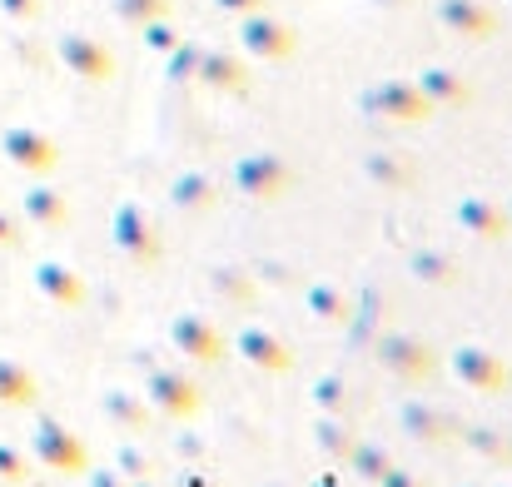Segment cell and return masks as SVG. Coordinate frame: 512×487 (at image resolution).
Instances as JSON below:
<instances>
[{"mask_svg": "<svg viewBox=\"0 0 512 487\" xmlns=\"http://www.w3.org/2000/svg\"><path fill=\"white\" fill-rule=\"evenodd\" d=\"M373 353H378V368L388 378L408 383V388L413 383H428L438 373V348L428 338H418V333H383Z\"/></svg>", "mask_w": 512, "mask_h": 487, "instance_id": "6da1fadb", "label": "cell"}, {"mask_svg": "<svg viewBox=\"0 0 512 487\" xmlns=\"http://www.w3.org/2000/svg\"><path fill=\"white\" fill-rule=\"evenodd\" d=\"M448 368H453V378H458L463 388H473V393H488V398L512 393V368L503 363V353H493V348H483V343H458V348L448 353Z\"/></svg>", "mask_w": 512, "mask_h": 487, "instance_id": "7a4b0ae2", "label": "cell"}, {"mask_svg": "<svg viewBox=\"0 0 512 487\" xmlns=\"http://www.w3.org/2000/svg\"><path fill=\"white\" fill-rule=\"evenodd\" d=\"M145 403L170 418V423H189L199 408H204V388L184 373V368H150L145 378Z\"/></svg>", "mask_w": 512, "mask_h": 487, "instance_id": "3957f363", "label": "cell"}, {"mask_svg": "<svg viewBox=\"0 0 512 487\" xmlns=\"http://www.w3.org/2000/svg\"><path fill=\"white\" fill-rule=\"evenodd\" d=\"M35 458L50 468V473H65V478H80L85 468H90V453H85V443L70 433V428H60L55 418H40L35 423Z\"/></svg>", "mask_w": 512, "mask_h": 487, "instance_id": "277c9868", "label": "cell"}, {"mask_svg": "<svg viewBox=\"0 0 512 487\" xmlns=\"http://www.w3.org/2000/svg\"><path fill=\"white\" fill-rule=\"evenodd\" d=\"M398 423H403V433H408L413 443H423V448H448V443H458V433H463V423H458L448 408L418 403V398L398 408Z\"/></svg>", "mask_w": 512, "mask_h": 487, "instance_id": "5b68a950", "label": "cell"}, {"mask_svg": "<svg viewBox=\"0 0 512 487\" xmlns=\"http://www.w3.org/2000/svg\"><path fill=\"white\" fill-rule=\"evenodd\" d=\"M234 353H239L249 368H259V373H289V368H294V348L264 324H244L239 328Z\"/></svg>", "mask_w": 512, "mask_h": 487, "instance_id": "8992f818", "label": "cell"}, {"mask_svg": "<svg viewBox=\"0 0 512 487\" xmlns=\"http://www.w3.org/2000/svg\"><path fill=\"white\" fill-rule=\"evenodd\" d=\"M170 343L189 363H204V368L224 358V333L209 324V319H199V314H179L170 324Z\"/></svg>", "mask_w": 512, "mask_h": 487, "instance_id": "52a82bcc", "label": "cell"}, {"mask_svg": "<svg viewBox=\"0 0 512 487\" xmlns=\"http://www.w3.org/2000/svg\"><path fill=\"white\" fill-rule=\"evenodd\" d=\"M115 249H120L125 264H135V269L160 264V239H155V229H150V219H145L140 209H120V219H115Z\"/></svg>", "mask_w": 512, "mask_h": 487, "instance_id": "ba28073f", "label": "cell"}, {"mask_svg": "<svg viewBox=\"0 0 512 487\" xmlns=\"http://www.w3.org/2000/svg\"><path fill=\"white\" fill-rule=\"evenodd\" d=\"M100 413H105V423H115L120 433H150V428H155V408H150L140 393H130V388H105V393H100Z\"/></svg>", "mask_w": 512, "mask_h": 487, "instance_id": "9c48e42d", "label": "cell"}, {"mask_svg": "<svg viewBox=\"0 0 512 487\" xmlns=\"http://www.w3.org/2000/svg\"><path fill=\"white\" fill-rule=\"evenodd\" d=\"M35 289H40L45 304H55V309H65V314L85 304V279H80L75 269H65V264H40V269H35Z\"/></svg>", "mask_w": 512, "mask_h": 487, "instance_id": "30bf717a", "label": "cell"}, {"mask_svg": "<svg viewBox=\"0 0 512 487\" xmlns=\"http://www.w3.org/2000/svg\"><path fill=\"white\" fill-rule=\"evenodd\" d=\"M314 443H319V453L329 458V463H348V453L358 448V423L348 418V413H324L319 423H314Z\"/></svg>", "mask_w": 512, "mask_h": 487, "instance_id": "8fae6325", "label": "cell"}, {"mask_svg": "<svg viewBox=\"0 0 512 487\" xmlns=\"http://www.w3.org/2000/svg\"><path fill=\"white\" fill-rule=\"evenodd\" d=\"M304 309H309V319H319L329 328H343L353 319V299L343 294L339 284H309L304 289Z\"/></svg>", "mask_w": 512, "mask_h": 487, "instance_id": "7c38bea8", "label": "cell"}, {"mask_svg": "<svg viewBox=\"0 0 512 487\" xmlns=\"http://www.w3.org/2000/svg\"><path fill=\"white\" fill-rule=\"evenodd\" d=\"M458 443H463L468 453H478L483 463H493V468H512V438L503 433V428L473 423V428H463V433H458Z\"/></svg>", "mask_w": 512, "mask_h": 487, "instance_id": "4fadbf2b", "label": "cell"}, {"mask_svg": "<svg viewBox=\"0 0 512 487\" xmlns=\"http://www.w3.org/2000/svg\"><path fill=\"white\" fill-rule=\"evenodd\" d=\"M408 269H413V279L428 284V289H458V279H463L458 259H453V254H438V249H418V254L408 259Z\"/></svg>", "mask_w": 512, "mask_h": 487, "instance_id": "5bb4252c", "label": "cell"}, {"mask_svg": "<svg viewBox=\"0 0 512 487\" xmlns=\"http://www.w3.org/2000/svg\"><path fill=\"white\" fill-rule=\"evenodd\" d=\"M458 219H463L468 234H478V239H488V244L508 239V214H503L498 204H488V199H468V204L458 209Z\"/></svg>", "mask_w": 512, "mask_h": 487, "instance_id": "9a60e30c", "label": "cell"}, {"mask_svg": "<svg viewBox=\"0 0 512 487\" xmlns=\"http://www.w3.org/2000/svg\"><path fill=\"white\" fill-rule=\"evenodd\" d=\"M239 184H244V194H254V199H279L284 184H289V174L274 160H249L239 169Z\"/></svg>", "mask_w": 512, "mask_h": 487, "instance_id": "2e32d148", "label": "cell"}, {"mask_svg": "<svg viewBox=\"0 0 512 487\" xmlns=\"http://www.w3.org/2000/svg\"><path fill=\"white\" fill-rule=\"evenodd\" d=\"M35 398H40L35 373L20 368V363H5V358H0V403H5V408H30Z\"/></svg>", "mask_w": 512, "mask_h": 487, "instance_id": "e0dca14e", "label": "cell"}, {"mask_svg": "<svg viewBox=\"0 0 512 487\" xmlns=\"http://www.w3.org/2000/svg\"><path fill=\"white\" fill-rule=\"evenodd\" d=\"M348 473H358L363 483H378L388 468H393V453L383 448V443H368V438H358V448L348 453V463H343Z\"/></svg>", "mask_w": 512, "mask_h": 487, "instance_id": "ac0fdd59", "label": "cell"}, {"mask_svg": "<svg viewBox=\"0 0 512 487\" xmlns=\"http://www.w3.org/2000/svg\"><path fill=\"white\" fill-rule=\"evenodd\" d=\"M314 408L319 413H353V388L343 383L339 373H324L314 383Z\"/></svg>", "mask_w": 512, "mask_h": 487, "instance_id": "d6986e66", "label": "cell"}, {"mask_svg": "<svg viewBox=\"0 0 512 487\" xmlns=\"http://www.w3.org/2000/svg\"><path fill=\"white\" fill-rule=\"evenodd\" d=\"M125 483H135V478H155L160 473V463L140 448V443H125V448H115V463H110Z\"/></svg>", "mask_w": 512, "mask_h": 487, "instance_id": "ffe728a7", "label": "cell"}, {"mask_svg": "<svg viewBox=\"0 0 512 487\" xmlns=\"http://www.w3.org/2000/svg\"><path fill=\"white\" fill-rule=\"evenodd\" d=\"M224 304H249L254 299V284H249V274L244 269H214V284H209Z\"/></svg>", "mask_w": 512, "mask_h": 487, "instance_id": "44dd1931", "label": "cell"}, {"mask_svg": "<svg viewBox=\"0 0 512 487\" xmlns=\"http://www.w3.org/2000/svg\"><path fill=\"white\" fill-rule=\"evenodd\" d=\"M30 214H35L40 224H65V219H70L65 199H60V194H50V189H40V194L30 199Z\"/></svg>", "mask_w": 512, "mask_h": 487, "instance_id": "7402d4cb", "label": "cell"}, {"mask_svg": "<svg viewBox=\"0 0 512 487\" xmlns=\"http://www.w3.org/2000/svg\"><path fill=\"white\" fill-rule=\"evenodd\" d=\"M174 199H179L184 209H204V204H209V184H204V179H179V184H174Z\"/></svg>", "mask_w": 512, "mask_h": 487, "instance_id": "603a6c76", "label": "cell"}, {"mask_svg": "<svg viewBox=\"0 0 512 487\" xmlns=\"http://www.w3.org/2000/svg\"><path fill=\"white\" fill-rule=\"evenodd\" d=\"M0 478H5V483H25V478H30V463H25V453H15V448H0Z\"/></svg>", "mask_w": 512, "mask_h": 487, "instance_id": "cb8c5ba5", "label": "cell"}, {"mask_svg": "<svg viewBox=\"0 0 512 487\" xmlns=\"http://www.w3.org/2000/svg\"><path fill=\"white\" fill-rule=\"evenodd\" d=\"M378 487H428V483H423L418 473H408V468H398V463H393V468L378 478Z\"/></svg>", "mask_w": 512, "mask_h": 487, "instance_id": "d4e9b609", "label": "cell"}, {"mask_svg": "<svg viewBox=\"0 0 512 487\" xmlns=\"http://www.w3.org/2000/svg\"><path fill=\"white\" fill-rule=\"evenodd\" d=\"M85 487H130L115 468H85Z\"/></svg>", "mask_w": 512, "mask_h": 487, "instance_id": "484cf974", "label": "cell"}, {"mask_svg": "<svg viewBox=\"0 0 512 487\" xmlns=\"http://www.w3.org/2000/svg\"><path fill=\"white\" fill-rule=\"evenodd\" d=\"M179 487H219L209 473H199V468H184V478H179Z\"/></svg>", "mask_w": 512, "mask_h": 487, "instance_id": "4316f807", "label": "cell"}, {"mask_svg": "<svg viewBox=\"0 0 512 487\" xmlns=\"http://www.w3.org/2000/svg\"><path fill=\"white\" fill-rule=\"evenodd\" d=\"M388 105H393L398 115H413V110H418V105H413V95H403V90H393V95H388Z\"/></svg>", "mask_w": 512, "mask_h": 487, "instance_id": "83f0119b", "label": "cell"}, {"mask_svg": "<svg viewBox=\"0 0 512 487\" xmlns=\"http://www.w3.org/2000/svg\"><path fill=\"white\" fill-rule=\"evenodd\" d=\"M75 60H80V65H85V70H100V55H95V50H90V45H80V50H75Z\"/></svg>", "mask_w": 512, "mask_h": 487, "instance_id": "f1b7e54d", "label": "cell"}, {"mask_svg": "<svg viewBox=\"0 0 512 487\" xmlns=\"http://www.w3.org/2000/svg\"><path fill=\"white\" fill-rule=\"evenodd\" d=\"M0 244H15V229H10L5 219H0Z\"/></svg>", "mask_w": 512, "mask_h": 487, "instance_id": "f546056e", "label": "cell"}, {"mask_svg": "<svg viewBox=\"0 0 512 487\" xmlns=\"http://www.w3.org/2000/svg\"><path fill=\"white\" fill-rule=\"evenodd\" d=\"M130 487H165V483H160V478H135Z\"/></svg>", "mask_w": 512, "mask_h": 487, "instance_id": "4dcf8cb0", "label": "cell"}, {"mask_svg": "<svg viewBox=\"0 0 512 487\" xmlns=\"http://www.w3.org/2000/svg\"><path fill=\"white\" fill-rule=\"evenodd\" d=\"M314 487H343L339 478H314Z\"/></svg>", "mask_w": 512, "mask_h": 487, "instance_id": "1f68e13d", "label": "cell"}, {"mask_svg": "<svg viewBox=\"0 0 512 487\" xmlns=\"http://www.w3.org/2000/svg\"><path fill=\"white\" fill-rule=\"evenodd\" d=\"M269 487H289V483H269Z\"/></svg>", "mask_w": 512, "mask_h": 487, "instance_id": "d6a6232c", "label": "cell"}, {"mask_svg": "<svg viewBox=\"0 0 512 487\" xmlns=\"http://www.w3.org/2000/svg\"><path fill=\"white\" fill-rule=\"evenodd\" d=\"M508 438H512V433H508Z\"/></svg>", "mask_w": 512, "mask_h": 487, "instance_id": "836d02e7", "label": "cell"}]
</instances>
